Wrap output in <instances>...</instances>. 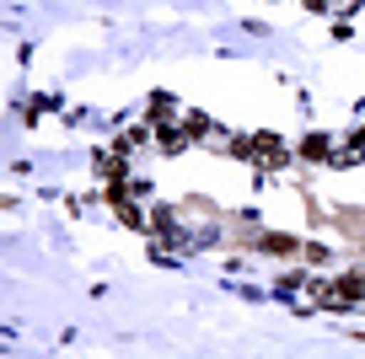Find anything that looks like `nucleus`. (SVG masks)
Here are the masks:
<instances>
[{"label": "nucleus", "mask_w": 365, "mask_h": 359, "mask_svg": "<svg viewBox=\"0 0 365 359\" xmlns=\"http://www.w3.org/2000/svg\"><path fill=\"white\" fill-rule=\"evenodd\" d=\"M188 135H194V140L210 135V118H205V113H188Z\"/></svg>", "instance_id": "nucleus-3"}, {"label": "nucleus", "mask_w": 365, "mask_h": 359, "mask_svg": "<svg viewBox=\"0 0 365 359\" xmlns=\"http://www.w3.org/2000/svg\"><path fill=\"white\" fill-rule=\"evenodd\" d=\"M113 209H118V220H124V225H145V214H140L135 204L124 199V193H118V199H113Z\"/></svg>", "instance_id": "nucleus-2"}, {"label": "nucleus", "mask_w": 365, "mask_h": 359, "mask_svg": "<svg viewBox=\"0 0 365 359\" xmlns=\"http://www.w3.org/2000/svg\"><path fill=\"white\" fill-rule=\"evenodd\" d=\"M263 247H269L274 258H296V252H301L296 241H290V236H263Z\"/></svg>", "instance_id": "nucleus-1"}]
</instances>
